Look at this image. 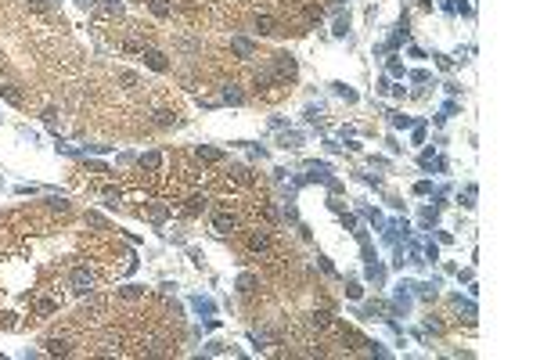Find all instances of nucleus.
Listing matches in <instances>:
<instances>
[{
    "label": "nucleus",
    "mask_w": 540,
    "mask_h": 360,
    "mask_svg": "<svg viewBox=\"0 0 540 360\" xmlns=\"http://www.w3.org/2000/svg\"><path fill=\"white\" fill-rule=\"evenodd\" d=\"M256 25H259V33H274V18H267V14H259Z\"/></svg>",
    "instance_id": "8"
},
{
    "label": "nucleus",
    "mask_w": 540,
    "mask_h": 360,
    "mask_svg": "<svg viewBox=\"0 0 540 360\" xmlns=\"http://www.w3.org/2000/svg\"><path fill=\"white\" fill-rule=\"evenodd\" d=\"M47 350H51V353H69L72 346H69L65 339H51V342H47Z\"/></svg>",
    "instance_id": "7"
},
{
    "label": "nucleus",
    "mask_w": 540,
    "mask_h": 360,
    "mask_svg": "<svg viewBox=\"0 0 540 360\" xmlns=\"http://www.w3.org/2000/svg\"><path fill=\"white\" fill-rule=\"evenodd\" d=\"M234 227H238V220L230 216V213H216V220H213V231L216 234H234Z\"/></svg>",
    "instance_id": "2"
},
{
    "label": "nucleus",
    "mask_w": 540,
    "mask_h": 360,
    "mask_svg": "<svg viewBox=\"0 0 540 360\" xmlns=\"http://www.w3.org/2000/svg\"><path fill=\"white\" fill-rule=\"evenodd\" d=\"M0 94H4V97H7L11 104H22V97H18V90H14L11 83H4V87H0Z\"/></svg>",
    "instance_id": "6"
},
{
    "label": "nucleus",
    "mask_w": 540,
    "mask_h": 360,
    "mask_svg": "<svg viewBox=\"0 0 540 360\" xmlns=\"http://www.w3.org/2000/svg\"><path fill=\"white\" fill-rule=\"evenodd\" d=\"M144 62L155 69V72H166V69H169V62H166V54H162V51H144Z\"/></svg>",
    "instance_id": "4"
},
{
    "label": "nucleus",
    "mask_w": 540,
    "mask_h": 360,
    "mask_svg": "<svg viewBox=\"0 0 540 360\" xmlns=\"http://www.w3.org/2000/svg\"><path fill=\"white\" fill-rule=\"evenodd\" d=\"M33 310L40 313V317H51V313H58V310H61V295H58V288L47 292V295H40L36 303H33Z\"/></svg>",
    "instance_id": "1"
},
{
    "label": "nucleus",
    "mask_w": 540,
    "mask_h": 360,
    "mask_svg": "<svg viewBox=\"0 0 540 360\" xmlns=\"http://www.w3.org/2000/svg\"><path fill=\"white\" fill-rule=\"evenodd\" d=\"M151 11H155L159 18H166V14H169V4H166V0H151Z\"/></svg>",
    "instance_id": "9"
},
{
    "label": "nucleus",
    "mask_w": 540,
    "mask_h": 360,
    "mask_svg": "<svg viewBox=\"0 0 540 360\" xmlns=\"http://www.w3.org/2000/svg\"><path fill=\"white\" fill-rule=\"evenodd\" d=\"M206 209V194H191L188 198V213H202Z\"/></svg>",
    "instance_id": "5"
},
{
    "label": "nucleus",
    "mask_w": 540,
    "mask_h": 360,
    "mask_svg": "<svg viewBox=\"0 0 540 360\" xmlns=\"http://www.w3.org/2000/svg\"><path fill=\"white\" fill-rule=\"evenodd\" d=\"M249 249H252V252H267V249H270V234H267V231H252V234H249Z\"/></svg>",
    "instance_id": "3"
}]
</instances>
